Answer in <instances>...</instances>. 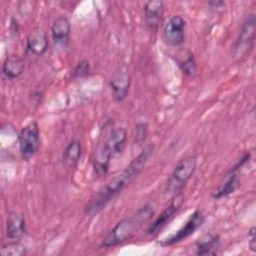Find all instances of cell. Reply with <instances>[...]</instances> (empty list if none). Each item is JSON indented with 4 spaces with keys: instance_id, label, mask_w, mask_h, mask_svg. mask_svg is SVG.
I'll use <instances>...</instances> for the list:
<instances>
[{
    "instance_id": "cell-1",
    "label": "cell",
    "mask_w": 256,
    "mask_h": 256,
    "mask_svg": "<svg viewBox=\"0 0 256 256\" xmlns=\"http://www.w3.org/2000/svg\"><path fill=\"white\" fill-rule=\"evenodd\" d=\"M154 145H146L142 151L118 175L102 186L84 207L86 216H94L101 212L107 204L129 186L143 171L149 158L153 154Z\"/></svg>"
},
{
    "instance_id": "cell-2",
    "label": "cell",
    "mask_w": 256,
    "mask_h": 256,
    "mask_svg": "<svg viewBox=\"0 0 256 256\" xmlns=\"http://www.w3.org/2000/svg\"><path fill=\"white\" fill-rule=\"evenodd\" d=\"M154 210L150 204L139 208L134 214L120 220L102 240L100 247L109 248L124 243L130 239L153 216Z\"/></svg>"
},
{
    "instance_id": "cell-3",
    "label": "cell",
    "mask_w": 256,
    "mask_h": 256,
    "mask_svg": "<svg viewBox=\"0 0 256 256\" xmlns=\"http://www.w3.org/2000/svg\"><path fill=\"white\" fill-rule=\"evenodd\" d=\"M197 167V158L193 155H189L181 159L174 167L167 182L165 184L164 192L168 196H175L180 194L193 176Z\"/></svg>"
},
{
    "instance_id": "cell-4",
    "label": "cell",
    "mask_w": 256,
    "mask_h": 256,
    "mask_svg": "<svg viewBox=\"0 0 256 256\" xmlns=\"http://www.w3.org/2000/svg\"><path fill=\"white\" fill-rule=\"evenodd\" d=\"M255 14H248L240 27L238 37L233 47V54L235 57L241 58L243 56H246L252 50L255 42Z\"/></svg>"
},
{
    "instance_id": "cell-5",
    "label": "cell",
    "mask_w": 256,
    "mask_h": 256,
    "mask_svg": "<svg viewBox=\"0 0 256 256\" xmlns=\"http://www.w3.org/2000/svg\"><path fill=\"white\" fill-rule=\"evenodd\" d=\"M19 151L24 160L35 156L40 147V131L38 124L33 121L24 126L18 135Z\"/></svg>"
},
{
    "instance_id": "cell-6",
    "label": "cell",
    "mask_w": 256,
    "mask_h": 256,
    "mask_svg": "<svg viewBox=\"0 0 256 256\" xmlns=\"http://www.w3.org/2000/svg\"><path fill=\"white\" fill-rule=\"evenodd\" d=\"M205 221V216L200 210H195L187 219L185 224L173 235L166 238L161 242V245L163 246H170L174 245L176 243H179L185 239H187L189 236L193 235L195 231L202 226V224Z\"/></svg>"
},
{
    "instance_id": "cell-7",
    "label": "cell",
    "mask_w": 256,
    "mask_h": 256,
    "mask_svg": "<svg viewBox=\"0 0 256 256\" xmlns=\"http://www.w3.org/2000/svg\"><path fill=\"white\" fill-rule=\"evenodd\" d=\"M186 21L181 15H173L163 27V38L172 47H179L185 41Z\"/></svg>"
},
{
    "instance_id": "cell-8",
    "label": "cell",
    "mask_w": 256,
    "mask_h": 256,
    "mask_svg": "<svg viewBox=\"0 0 256 256\" xmlns=\"http://www.w3.org/2000/svg\"><path fill=\"white\" fill-rule=\"evenodd\" d=\"M131 83L129 70L126 66L118 67L109 79V87L115 101L122 102L126 99Z\"/></svg>"
},
{
    "instance_id": "cell-9",
    "label": "cell",
    "mask_w": 256,
    "mask_h": 256,
    "mask_svg": "<svg viewBox=\"0 0 256 256\" xmlns=\"http://www.w3.org/2000/svg\"><path fill=\"white\" fill-rule=\"evenodd\" d=\"M182 202H183L182 194L180 193V194L175 195L172 202L149 225V227L147 229V234L148 235H155L161 229H163L173 219L175 214L178 212V210L181 207Z\"/></svg>"
},
{
    "instance_id": "cell-10",
    "label": "cell",
    "mask_w": 256,
    "mask_h": 256,
    "mask_svg": "<svg viewBox=\"0 0 256 256\" xmlns=\"http://www.w3.org/2000/svg\"><path fill=\"white\" fill-rule=\"evenodd\" d=\"M126 130L124 128H115L109 133L107 139L101 145V147L113 158L124 151L126 147Z\"/></svg>"
},
{
    "instance_id": "cell-11",
    "label": "cell",
    "mask_w": 256,
    "mask_h": 256,
    "mask_svg": "<svg viewBox=\"0 0 256 256\" xmlns=\"http://www.w3.org/2000/svg\"><path fill=\"white\" fill-rule=\"evenodd\" d=\"M49 41L46 32L41 28L33 29L26 38V49L33 55L41 56L48 49Z\"/></svg>"
},
{
    "instance_id": "cell-12",
    "label": "cell",
    "mask_w": 256,
    "mask_h": 256,
    "mask_svg": "<svg viewBox=\"0 0 256 256\" xmlns=\"http://www.w3.org/2000/svg\"><path fill=\"white\" fill-rule=\"evenodd\" d=\"M164 2L159 0H151L144 5L145 24L150 30H155L162 21L164 14Z\"/></svg>"
},
{
    "instance_id": "cell-13",
    "label": "cell",
    "mask_w": 256,
    "mask_h": 256,
    "mask_svg": "<svg viewBox=\"0 0 256 256\" xmlns=\"http://www.w3.org/2000/svg\"><path fill=\"white\" fill-rule=\"evenodd\" d=\"M51 34L55 44L62 46L68 45L71 34V24L69 19L65 16L57 17L52 22Z\"/></svg>"
},
{
    "instance_id": "cell-14",
    "label": "cell",
    "mask_w": 256,
    "mask_h": 256,
    "mask_svg": "<svg viewBox=\"0 0 256 256\" xmlns=\"http://www.w3.org/2000/svg\"><path fill=\"white\" fill-rule=\"evenodd\" d=\"M26 232V222L22 214L11 212L6 221V236L9 240H18Z\"/></svg>"
},
{
    "instance_id": "cell-15",
    "label": "cell",
    "mask_w": 256,
    "mask_h": 256,
    "mask_svg": "<svg viewBox=\"0 0 256 256\" xmlns=\"http://www.w3.org/2000/svg\"><path fill=\"white\" fill-rule=\"evenodd\" d=\"M221 240L217 234H205L195 244L197 255H216L220 248Z\"/></svg>"
},
{
    "instance_id": "cell-16",
    "label": "cell",
    "mask_w": 256,
    "mask_h": 256,
    "mask_svg": "<svg viewBox=\"0 0 256 256\" xmlns=\"http://www.w3.org/2000/svg\"><path fill=\"white\" fill-rule=\"evenodd\" d=\"M25 70V61L18 55L7 56L2 65V73L8 79L18 78Z\"/></svg>"
},
{
    "instance_id": "cell-17",
    "label": "cell",
    "mask_w": 256,
    "mask_h": 256,
    "mask_svg": "<svg viewBox=\"0 0 256 256\" xmlns=\"http://www.w3.org/2000/svg\"><path fill=\"white\" fill-rule=\"evenodd\" d=\"M239 185V179L236 173H228L224 182H222L218 188L212 193V198L220 200L232 194Z\"/></svg>"
},
{
    "instance_id": "cell-18",
    "label": "cell",
    "mask_w": 256,
    "mask_h": 256,
    "mask_svg": "<svg viewBox=\"0 0 256 256\" xmlns=\"http://www.w3.org/2000/svg\"><path fill=\"white\" fill-rule=\"evenodd\" d=\"M177 63L180 69L184 74H186L189 77H194L197 73V64L196 60L194 58V55L191 51L185 50L182 51L177 56Z\"/></svg>"
},
{
    "instance_id": "cell-19",
    "label": "cell",
    "mask_w": 256,
    "mask_h": 256,
    "mask_svg": "<svg viewBox=\"0 0 256 256\" xmlns=\"http://www.w3.org/2000/svg\"><path fill=\"white\" fill-rule=\"evenodd\" d=\"M82 154V145L81 142L77 139L72 140L69 142V144L66 146V148L63 151V161L69 165V166H75Z\"/></svg>"
},
{
    "instance_id": "cell-20",
    "label": "cell",
    "mask_w": 256,
    "mask_h": 256,
    "mask_svg": "<svg viewBox=\"0 0 256 256\" xmlns=\"http://www.w3.org/2000/svg\"><path fill=\"white\" fill-rule=\"evenodd\" d=\"M0 253L2 256H26L28 251L26 247L17 240H11L1 247Z\"/></svg>"
},
{
    "instance_id": "cell-21",
    "label": "cell",
    "mask_w": 256,
    "mask_h": 256,
    "mask_svg": "<svg viewBox=\"0 0 256 256\" xmlns=\"http://www.w3.org/2000/svg\"><path fill=\"white\" fill-rule=\"evenodd\" d=\"M90 63L88 60L83 59L80 62H78L76 64V66L73 68L72 70V78L73 79H82V78H86L89 76L90 74Z\"/></svg>"
},
{
    "instance_id": "cell-22",
    "label": "cell",
    "mask_w": 256,
    "mask_h": 256,
    "mask_svg": "<svg viewBox=\"0 0 256 256\" xmlns=\"http://www.w3.org/2000/svg\"><path fill=\"white\" fill-rule=\"evenodd\" d=\"M147 132H148V126L146 123L137 124V126H136V141L139 145H142L145 142Z\"/></svg>"
},
{
    "instance_id": "cell-23",
    "label": "cell",
    "mask_w": 256,
    "mask_h": 256,
    "mask_svg": "<svg viewBox=\"0 0 256 256\" xmlns=\"http://www.w3.org/2000/svg\"><path fill=\"white\" fill-rule=\"evenodd\" d=\"M250 157H251V154L249 152H246L242 155V157L230 168V170L228 171V173H236L237 170H239L240 168H242L249 160H250Z\"/></svg>"
},
{
    "instance_id": "cell-24",
    "label": "cell",
    "mask_w": 256,
    "mask_h": 256,
    "mask_svg": "<svg viewBox=\"0 0 256 256\" xmlns=\"http://www.w3.org/2000/svg\"><path fill=\"white\" fill-rule=\"evenodd\" d=\"M207 5H208L210 10L218 11V10L223 9L225 7V2L222 1V0H212V1H209L207 3Z\"/></svg>"
},
{
    "instance_id": "cell-25",
    "label": "cell",
    "mask_w": 256,
    "mask_h": 256,
    "mask_svg": "<svg viewBox=\"0 0 256 256\" xmlns=\"http://www.w3.org/2000/svg\"><path fill=\"white\" fill-rule=\"evenodd\" d=\"M249 236H250V242H249V247L250 249L255 252L256 251V229L255 227H252L249 231Z\"/></svg>"
}]
</instances>
